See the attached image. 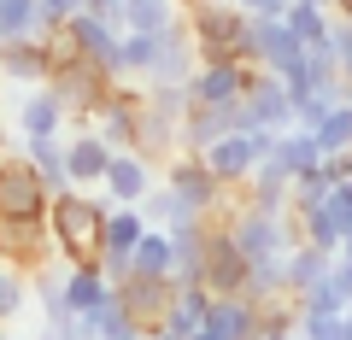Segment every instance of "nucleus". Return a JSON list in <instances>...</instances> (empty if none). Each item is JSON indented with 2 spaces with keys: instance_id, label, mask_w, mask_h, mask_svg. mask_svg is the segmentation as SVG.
I'll return each instance as SVG.
<instances>
[{
  "instance_id": "1",
  "label": "nucleus",
  "mask_w": 352,
  "mask_h": 340,
  "mask_svg": "<svg viewBox=\"0 0 352 340\" xmlns=\"http://www.w3.org/2000/svg\"><path fill=\"white\" fill-rule=\"evenodd\" d=\"M106 194H53L47 205V240H53V258L59 264H94L100 258V235H106Z\"/></svg>"
},
{
  "instance_id": "2",
  "label": "nucleus",
  "mask_w": 352,
  "mask_h": 340,
  "mask_svg": "<svg viewBox=\"0 0 352 340\" xmlns=\"http://www.w3.org/2000/svg\"><path fill=\"white\" fill-rule=\"evenodd\" d=\"M217 223H223V235L235 240V252L247 258V270L288 264V252L300 247V229H294V217L258 212V205H247L241 194H229V205L217 212Z\"/></svg>"
},
{
  "instance_id": "3",
  "label": "nucleus",
  "mask_w": 352,
  "mask_h": 340,
  "mask_svg": "<svg viewBox=\"0 0 352 340\" xmlns=\"http://www.w3.org/2000/svg\"><path fill=\"white\" fill-rule=\"evenodd\" d=\"M188 89H141L135 100V147L147 164H164L170 152H182V117H188Z\"/></svg>"
},
{
  "instance_id": "4",
  "label": "nucleus",
  "mask_w": 352,
  "mask_h": 340,
  "mask_svg": "<svg viewBox=\"0 0 352 340\" xmlns=\"http://www.w3.org/2000/svg\"><path fill=\"white\" fill-rule=\"evenodd\" d=\"M188 36L200 59H241L247 65V12H235L229 0H212V6H188Z\"/></svg>"
},
{
  "instance_id": "5",
  "label": "nucleus",
  "mask_w": 352,
  "mask_h": 340,
  "mask_svg": "<svg viewBox=\"0 0 352 340\" xmlns=\"http://www.w3.org/2000/svg\"><path fill=\"white\" fill-rule=\"evenodd\" d=\"M159 188H170L194 217H217L229 205V188L200 164V152H170V159L159 164Z\"/></svg>"
},
{
  "instance_id": "6",
  "label": "nucleus",
  "mask_w": 352,
  "mask_h": 340,
  "mask_svg": "<svg viewBox=\"0 0 352 340\" xmlns=\"http://www.w3.org/2000/svg\"><path fill=\"white\" fill-rule=\"evenodd\" d=\"M47 89L59 94V106L71 117H94L106 100H112V76L106 71H94V65H82V59H53V76H47Z\"/></svg>"
},
{
  "instance_id": "7",
  "label": "nucleus",
  "mask_w": 352,
  "mask_h": 340,
  "mask_svg": "<svg viewBox=\"0 0 352 340\" xmlns=\"http://www.w3.org/2000/svg\"><path fill=\"white\" fill-rule=\"evenodd\" d=\"M47 205H53L47 182H41L36 164L12 147L0 159V217H36V223H47Z\"/></svg>"
},
{
  "instance_id": "8",
  "label": "nucleus",
  "mask_w": 352,
  "mask_h": 340,
  "mask_svg": "<svg viewBox=\"0 0 352 340\" xmlns=\"http://www.w3.org/2000/svg\"><path fill=\"white\" fill-rule=\"evenodd\" d=\"M200 288L212 299H247V258L235 252V240L223 235L217 217H206V258H200Z\"/></svg>"
},
{
  "instance_id": "9",
  "label": "nucleus",
  "mask_w": 352,
  "mask_h": 340,
  "mask_svg": "<svg viewBox=\"0 0 352 340\" xmlns=\"http://www.w3.org/2000/svg\"><path fill=\"white\" fill-rule=\"evenodd\" d=\"M305 41L294 36L282 18H247V65L264 76H288L294 65H300Z\"/></svg>"
},
{
  "instance_id": "10",
  "label": "nucleus",
  "mask_w": 352,
  "mask_h": 340,
  "mask_svg": "<svg viewBox=\"0 0 352 340\" xmlns=\"http://www.w3.org/2000/svg\"><path fill=\"white\" fill-rule=\"evenodd\" d=\"M247 129H270V135L294 129V94H288V82H282V76L252 71L247 100H241V135H247Z\"/></svg>"
},
{
  "instance_id": "11",
  "label": "nucleus",
  "mask_w": 352,
  "mask_h": 340,
  "mask_svg": "<svg viewBox=\"0 0 352 340\" xmlns=\"http://www.w3.org/2000/svg\"><path fill=\"white\" fill-rule=\"evenodd\" d=\"M0 264L24 270V276L59 264L53 258V240H47V223H36V217H0Z\"/></svg>"
},
{
  "instance_id": "12",
  "label": "nucleus",
  "mask_w": 352,
  "mask_h": 340,
  "mask_svg": "<svg viewBox=\"0 0 352 340\" xmlns=\"http://www.w3.org/2000/svg\"><path fill=\"white\" fill-rule=\"evenodd\" d=\"M252 82V65L241 59H200L188 76V100L194 106H241Z\"/></svg>"
},
{
  "instance_id": "13",
  "label": "nucleus",
  "mask_w": 352,
  "mask_h": 340,
  "mask_svg": "<svg viewBox=\"0 0 352 340\" xmlns=\"http://www.w3.org/2000/svg\"><path fill=\"white\" fill-rule=\"evenodd\" d=\"M112 293L129 311V323H135L141 335H153V328L164 323V311H170V299H176V282L170 276H124V282H112Z\"/></svg>"
},
{
  "instance_id": "14",
  "label": "nucleus",
  "mask_w": 352,
  "mask_h": 340,
  "mask_svg": "<svg viewBox=\"0 0 352 340\" xmlns=\"http://www.w3.org/2000/svg\"><path fill=\"white\" fill-rule=\"evenodd\" d=\"M194 65H200V53H194V36H188V24H176L170 36H159V53H153L147 76H141V89H188Z\"/></svg>"
},
{
  "instance_id": "15",
  "label": "nucleus",
  "mask_w": 352,
  "mask_h": 340,
  "mask_svg": "<svg viewBox=\"0 0 352 340\" xmlns=\"http://www.w3.org/2000/svg\"><path fill=\"white\" fill-rule=\"evenodd\" d=\"M153 188H159V164H147L141 152H112V164L100 177L106 205H141Z\"/></svg>"
},
{
  "instance_id": "16",
  "label": "nucleus",
  "mask_w": 352,
  "mask_h": 340,
  "mask_svg": "<svg viewBox=\"0 0 352 340\" xmlns=\"http://www.w3.org/2000/svg\"><path fill=\"white\" fill-rule=\"evenodd\" d=\"M106 164H112V147H106L94 129H71V135H65V182H71L76 194H100Z\"/></svg>"
},
{
  "instance_id": "17",
  "label": "nucleus",
  "mask_w": 352,
  "mask_h": 340,
  "mask_svg": "<svg viewBox=\"0 0 352 340\" xmlns=\"http://www.w3.org/2000/svg\"><path fill=\"white\" fill-rule=\"evenodd\" d=\"M18 141H41V135H65L71 129V112L59 106V94L41 82V89H24L18 94Z\"/></svg>"
},
{
  "instance_id": "18",
  "label": "nucleus",
  "mask_w": 352,
  "mask_h": 340,
  "mask_svg": "<svg viewBox=\"0 0 352 340\" xmlns=\"http://www.w3.org/2000/svg\"><path fill=\"white\" fill-rule=\"evenodd\" d=\"M47 76H53V47L47 41H6L0 47V82H12L18 94L41 89Z\"/></svg>"
},
{
  "instance_id": "19",
  "label": "nucleus",
  "mask_w": 352,
  "mask_h": 340,
  "mask_svg": "<svg viewBox=\"0 0 352 340\" xmlns=\"http://www.w3.org/2000/svg\"><path fill=\"white\" fill-rule=\"evenodd\" d=\"M135 100H141V89H124V82H118L112 100L94 112V135H100L112 152H129V147H135Z\"/></svg>"
},
{
  "instance_id": "20",
  "label": "nucleus",
  "mask_w": 352,
  "mask_h": 340,
  "mask_svg": "<svg viewBox=\"0 0 352 340\" xmlns=\"http://www.w3.org/2000/svg\"><path fill=\"white\" fill-rule=\"evenodd\" d=\"M241 129V106H188L182 117V152H206L212 141Z\"/></svg>"
},
{
  "instance_id": "21",
  "label": "nucleus",
  "mask_w": 352,
  "mask_h": 340,
  "mask_svg": "<svg viewBox=\"0 0 352 340\" xmlns=\"http://www.w3.org/2000/svg\"><path fill=\"white\" fill-rule=\"evenodd\" d=\"M59 293H65V305H71V311L88 317L100 299H112V282H106L100 264H59Z\"/></svg>"
},
{
  "instance_id": "22",
  "label": "nucleus",
  "mask_w": 352,
  "mask_h": 340,
  "mask_svg": "<svg viewBox=\"0 0 352 340\" xmlns=\"http://www.w3.org/2000/svg\"><path fill=\"white\" fill-rule=\"evenodd\" d=\"M176 24H182V0H124L129 36H170Z\"/></svg>"
},
{
  "instance_id": "23",
  "label": "nucleus",
  "mask_w": 352,
  "mask_h": 340,
  "mask_svg": "<svg viewBox=\"0 0 352 340\" xmlns=\"http://www.w3.org/2000/svg\"><path fill=\"white\" fill-rule=\"evenodd\" d=\"M252 323H258V305L252 299H212L206 305V335L212 340H247L252 335Z\"/></svg>"
},
{
  "instance_id": "24",
  "label": "nucleus",
  "mask_w": 352,
  "mask_h": 340,
  "mask_svg": "<svg viewBox=\"0 0 352 340\" xmlns=\"http://www.w3.org/2000/svg\"><path fill=\"white\" fill-rule=\"evenodd\" d=\"M270 164H276L288 182H300L305 170H317V164H323V152H317V141L305 135V129H282L276 147H270Z\"/></svg>"
},
{
  "instance_id": "25",
  "label": "nucleus",
  "mask_w": 352,
  "mask_h": 340,
  "mask_svg": "<svg viewBox=\"0 0 352 340\" xmlns=\"http://www.w3.org/2000/svg\"><path fill=\"white\" fill-rule=\"evenodd\" d=\"M47 18H41V0H0V47L6 41H47Z\"/></svg>"
},
{
  "instance_id": "26",
  "label": "nucleus",
  "mask_w": 352,
  "mask_h": 340,
  "mask_svg": "<svg viewBox=\"0 0 352 340\" xmlns=\"http://www.w3.org/2000/svg\"><path fill=\"white\" fill-rule=\"evenodd\" d=\"M329 264H335V252H317V247H294V252H288V264H282V282H288V299L311 293L317 282L329 276Z\"/></svg>"
},
{
  "instance_id": "27",
  "label": "nucleus",
  "mask_w": 352,
  "mask_h": 340,
  "mask_svg": "<svg viewBox=\"0 0 352 340\" xmlns=\"http://www.w3.org/2000/svg\"><path fill=\"white\" fill-rule=\"evenodd\" d=\"M206 305H212V293L206 288H176V299H170V311H164V335H176V340H188V335H200L206 328Z\"/></svg>"
},
{
  "instance_id": "28",
  "label": "nucleus",
  "mask_w": 352,
  "mask_h": 340,
  "mask_svg": "<svg viewBox=\"0 0 352 340\" xmlns=\"http://www.w3.org/2000/svg\"><path fill=\"white\" fill-rule=\"evenodd\" d=\"M24 152L30 164H36V177L47 182V194H65L71 182H65V135H41V141H24Z\"/></svg>"
},
{
  "instance_id": "29",
  "label": "nucleus",
  "mask_w": 352,
  "mask_h": 340,
  "mask_svg": "<svg viewBox=\"0 0 352 340\" xmlns=\"http://www.w3.org/2000/svg\"><path fill=\"white\" fill-rule=\"evenodd\" d=\"M135 212L147 217V229H164V235H176V229H188V223H206V217H194V212H188L182 200H176L170 188H153L147 200L135 205Z\"/></svg>"
},
{
  "instance_id": "30",
  "label": "nucleus",
  "mask_w": 352,
  "mask_h": 340,
  "mask_svg": "<svg viewBox=\"0 0 352 340\" xmlns=\"http://www.w3.org/2000/svg\"><path fill=\"white\" fill-rule=\"evenodd\" d=\"M170 258H176L170 235L164 229H147L135 240V252H129V276H170Z\"/></svg>"
},
{
  "instance_id": "31",
  "label": "nucleus",
  "mask_w": 352,
  "mask_h": 340,
  "mask_svg": "<svg viewBox=\"0 0 352 340\" xmlns=\"http://www.w3.org/2000/svg\"><path fill=\"white\" fill-rule=\"evenodd\" d=\"M329 18H335V12H329V0H288V6H282V24H288L305 47L329 36Z\"/></svg>"
},
{
  "instance_id": "32",
  "label": "nucleus",
  "mask_w": 352,
  "mask_h": 340,
  "mask_svg": "<svg viewBox=\"0 0 352 340\" xmlns=\"http://www.w3.org/2000/svg\"><path fill=\"white\" fill-rule=\"evenodd\" d=\"M311 141H317V152H323V159H329V152H352V100H340L335 112L311 129Z\"/></svg>"
},
{
  "instance_id": "33",
  "label": "nucleus",
  "mask_w": 352,
  "mask_h": 340,
  "mask_svg": "<svg viewBox=\"0 0 352 340\" xmlns=\"http://www.w3.org/2000/svg\"><path fill=\"white\" fill-rule=\"evenodd\" d=\"M24 305H30V276L0 264V328H12L24 317Z\"/></svg>"
},
{
  "instance_id": "34",
  "label": "nucleus",
  "mask_w": 352,
  "mask_h": 340,
  "mask_svg": "<svg viewBox=\"0 0 352 340\" xmlns=\"http://www.w3.org/2000/svg\"><path fill=\"white\" fill-rule=\"evenodd\" d=\"M247 340H294V299H270L258 305V323Z\"/></svg>"
},
{
  "instance_id": "35",
  "label": "nucleus",
  "mask_w": 352,
  "mask_h": 340,
  "mask_svg": "<svg viewBox=\"0 0 352 340\" xmlns=\"http://www.w3.org/2000/svg\"><path fill=\"white\" fill-rule=\"evenodd\" d=\"M340 100H346V89H317V94H305V100H294V129H305V135H311V129L323 124Z\"/></svg>"
},
{
  "instance_id": "36",
  "label": "nucleus",
  "mask_w": 352,
  "mask_h": 340,
  "mask_svg": "<svg viewBox=\"0 0 352 340\" xmlns=\"http://www.w3.org/2000/svg\"><path fill=\"white\" fill-rule=\"evenodd\" d=\"M88 323H94V335H100V340H129V335H141V328L129 323V311L118 305V293L94 305V311H88Z\"/></svg>"
},
{
  "instance_id": "37",
  "label": "nucleus",
  "mask_w": 352,
  "mask_h": 340,
  "mask_svg": "<svg viewBox=\"0 0 352 340\" xmlns=\"http://www.w3.org/2000/svg\"><path fill=\"white\" fill-rule=\"evenodd\" d=\"M329 47H335L340 76H352V18H329Z\"/></svg>"
},
{
  "instance_id": "38",
  "label": "nucleus",
  "mask_w": 352,
  "mask_h": 340,
  "mask_svg": "<svg viewBox=\"0 0 352 340\" xmlns=\"http://www.w3.org/2000/svg\"><path fill=\"white\" fill-rule=\"evenodd\" d=\"M323 212L335 217V229H340V235H346V229H352V182H335V188H329Z\"/></svg>"
},
{
  "instance_id": "39",
  "label": "nucleus",
  "mask_w": 352,
  "mask_h": 340,
  "mask_svg": "<svg viewBox=\"0 0 352 340\" xmlns=\"http://www.w3.org/2000/svg\"><path fill=\"white\" fill-rule=\"evenodd\" d=\"M76 12H82V0H41V18H47V30H59V24H71Z\"/></svg>"
},
{
  "instance_id": "40",
  "label": "nucleus",
  "mask_w": 352,
  "mask_h": 340,
  "mask_svg": "<svg viewBox=\"0 0 352 340\" xmlns=\"http://www.w3.org/2000/svg\"><path fill=\"white\" fill-rule=\"evenodd\" d=\"M317 170H323V182H329V188H335V182H352V152H329V159L317 164Z\"/></svg>"
},
{
  "instance_id": "41",
  "label": "nucleus",
  "mask_w": 352,
  "mask_h": 340,
  "mask_svg": "<svg viewBox=\"0 0 352 340\" xmlns=\"http://www.w3.org/2000/svg\"><path fill=\"white\" fill-rule=\"evenodd\" d=\"M329 288L352 305V258H340V252H335V264H329Z\"/></svg>"
},
{
  "instance_id": "42",
  "label": "nucleus",
  "mask_w": 352,
  "mask_h": 340,
  "mask_svg": "<svg viewBox=\"0 0 352 340\" xmlns=\"http://www.w3.org/2000/svg\"><path fill=\"white\" fill-rule=\"evenodd\" d=\"M235 12H247V18H282V6L288 0H229Z\"/></svg>"
},
{
  "instance_id": "43",
  "label": "nucleus",
  "mask_w": 352,
  "mask_h": 340,
  "mask_svg": "<svg viewBox=\"0 0 352 340\" xmlns=\"http://www.w3.org/2000/svg\"><path fill=\"white\" fill-rule=\"evenodd\" d=\"M6 152H12V129L0 124V159H6Z\"/></svg>"
},
{
  "instance_id": "44",
  "label": "nucleus",
  "mask_w": 352,
  "mask_h": 340,
  "mask_svg": "<svg viewBox=\"0 0 352 340\" xmlns=\"http://www.w3.org/2000/svg\"><path fill=\"white\" fill-rule=\"evenodd\" d=\"M36 340H59V328H47V323H41V328H36Z\"/></svg>"
},
{
  "instance_id": "45",
  "label": "nucleus",
  "mask_w": 352,
  "mask_h": 340,
  "mask_svg": "<svg viewBox=\"0 0 352 340\" xmlns=\"http://www.w3.org/2000/svg\"><path fill=\"white\" fill-rule=\"evenodd\" d=\"M340 258H352V229H346V235H340Z\"/></svg>"
},
{
  "instance_id": "46",
  "label": "nucleus",
  "mask_w": 352,
  "mask_h": 340,
  "mask_svg": "<svg viewBox=\"0 0 352 340\" xmlns=\"http://www.w3.org/2000/svg\"><path fill=\"white\" fill-rule=\"evenodd\" d=\"M340 328H346V340H352V305H346V311H340Z\"/></svg>"
},
{
  "instance_id": "47",
  "label": "nucleus",
  "mask_w": 352,
  "mask_h": 340,
  "mask_svg": "<svg viewBox=\"0 0 352 340\" xmlns=\"http://www.w3.org/2000/svg\"><path fill=\"white\" fill-rule=\"evenodd\" d=\"M147 340H176V335H164V328H153V335H147Z\"/></svg>"
},
{
  "instance_id": "48",
  "label": "nucleus",
  "mask_w": 352,
  "mask_h": 340,
  "mask_svg": "<svg viewBox=\"0 0 352 340\" xmlns=\"http://www.w3.org/2000/svg\"><path fill=\"white\" fill-rule=\"evenodd\" d=\"M340 89H346V100H352V76H340Z\"/></svg>"
},
{
  "instance_id": "49",
  "label": "nucleus",
  "mask_w": 352,
  "mask_h": 340,
  "mask_svg": "<svg viewBox=\"0 0 352 340\" xmlns=\"http://www.w3.org/2000/svg\"><path fill=\"white\" fill-rule=\"evenodd\" d=\"M0 340H24V335H12V328H0Z\"/></svg>"
},
{
  "instance_id": "50",
  "label": "nucleus",
  "mask_w": 352,
  "mask_h": 340,
  "mask_svg": "<svg viewBox=\"0 0 352 340\" xmlns=\"http://www.w3.org/2000/svg\"><path fill=\"white\" fill-rule=\"evenodd\" d=\"M188 340H212V335H206V328H200V335H188Z\"/></svg>"
},
{
  "instance_id": "51",
  "label": "nucleus",
  "mask_w": 352,
  "mask_h": 340,
  "mask_svg": "<svg viewBox=\"0 0 352 340\" xmlns=\"http://www.w3.org/2000/svg\"><path fill=\"white\" fill-rule=\"evenodd\" d=\"M129 340H147V335H129Z\"/></svg>"
}]
</instances>
